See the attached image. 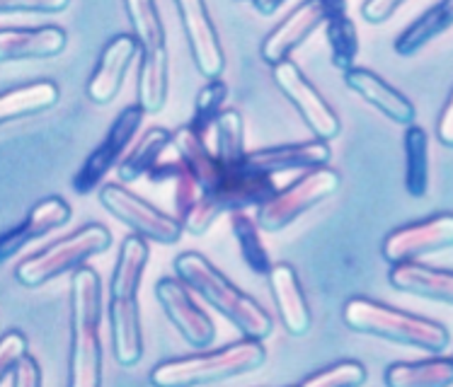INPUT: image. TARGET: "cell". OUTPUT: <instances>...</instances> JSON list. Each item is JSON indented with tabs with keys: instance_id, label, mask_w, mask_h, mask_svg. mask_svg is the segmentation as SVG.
<instances>
[{
	"instance_id": "cell-1",
	"label": "cell",
	"mask_w": 453,
	"mask_h": 387,
	"mask_svg": "<svg viewBox=\"0 0 453 387\" xmlns=\"http://www.w3.org/2000/svg\"><path fill=\"white\" fill-rule=\"evenodd\" d=\"M149 240L129 235L121 242L119 257L110 278V330L114 359L124 368L136 366L143 359V327H141L139 288L149 264Z\"/></svg>"
},
{
	"instance_id": "cell-2",
	"label": "cell",
	"mask_w": 453,
	"mask_h": 387,
	"mask_svg": "<svg viewBox=\"0 0 453 387\" xmlns=\"http://www.w3.org/2000/svg\"><path fill=\"white\" fill-rule=\"evenodd\" d=\"M175 277L192 288L203 303L223 315L228 322L252 339L265 341L274 332V320L262 305L226 278L223 271L213 267L211 262L199 252H180L175 257Z\"/></svg>"
},
{
	"instance_id": "cell-3",
	"label": "cell",
	"mask_w": 453,
	"mask_h": 387,
	"mask_svg": "<svg viewBox=\"0 0 453 387\" xmlns=\"http://www.w3.org/2000/svg\"><path fill=\"white\" fill-rule=\"evenodd\" d=\"M68 385H102V278L90 267L71 274V359Z\"/></svg>"
},
{
	"instance_id": "cell-4",
	"label": "cell",
	"mask_w": 453,
	"mask_h": 387,
	"mask_svg": "<svg viewBox=\"0 0 453 387\" xmlns=\"http://www.w3.org/2000/svg\"><path fill=\"white\" fill-rule=\"evenodd\" d=\"M265 360H267V349L262 346V341L242 337L233 344H226L223 349L163 360L150 370L149 380L157 387L209 385V383H221L252 373L262 368Z\"/></svg>"
},
{
	"instance_id": "cell-5",
	"label": "cell",
	"mask_w": 453,
	"mask_h": 387,
	"mask_svg": "<svg viewBox=\"0 0 453 387\" xmlns=\"http://www.w3.org/2000/svg\"><path fill=\"white\" fill-rule=\"evenodd\" d=\"M344 324L359 334L403 344L410 349L441 353L449 346V330L444 324L419 315L405 313L371 298H352L342 310Z\"/></svg>"
},
{
	"instance_id": "cell-6",
	"label": "cell",
	"mask_w": 453,
	"mask_h": 387,
	"mask_svg": "<svg viewBox=\"0 0 453 387\" xmlns=\"http://www.w3.org/2000/svg\"><path fill=\"white\" fill-rule=\"evenodd\" d=\"M129 12L134 37L141 47L139 104L146 114H157L165 107L170 90V61H167L165 27L156 0H124Z\"/></svg>"
},
{
	"instance_id": "cell-7",
	"label": "cell",
	"mask_w": 453,
	"mask_h": 387,
	"mask_svg": "<svg viewBox=\"0 0 453 387\" xmlns=\"http://www.w3.org/2000/svg\"><path fill=\"white\" fill-rule=\"evenodd\" d=\"M110 247L111 232L100 223H88L61 240L51 242L37 254L22 259L15 269V278L25 288H39L64 274H73L75 269L85 267L88 259L97 257Z\"/></svg>"
},
{
	"instance_id": "cell-8",
	"label": "cell",
	"mask_w": 453,
	"mask_h": 387,
	"mask_svg": "<svg viewBox=\"0 0 453 387\" xmlns=\"http://www.w3.org/2000/svg\"><path fill=\"white\" fill-rule=\"evenodd\" d=\"M340 189V175L330 167H311L296 182L279 189L267 203L257 209V223L265 232H281L298 221L305 211L330 199Z\"/></svg>"
},
{
	"instance_id": "cell-9",
	"label": "cell",
	"mask_w": 453,
	"mask_h": 387,
	"mask_svg": "<svg viewBox=\"0 0 453 387\" xmlns=\"http://www.w3.org/2000/svg\"><path fill=\"white\" fill-rule=\"evenodd\" d=\"M97 196H100L102 206L117 221L129 225L131 231L141 235V238H146V240L157 242V245H175L185 232V225L177 216L160 211L153 203L129 192L127 186L104 185Z\"/></svg>"
},
{
	"instance_id": "cell-10",
	"label": "cell",
	"mask_w": 453,
	"mask_h": 387,
	"mask_svg": "<svg viewBox=\"0 0 453 387\" xmlns=\"http://www.w3.org/2000/svg\"><path fill=\"white\" fill-rule=\"evenodd\" d=\"M272 75H274L279 90L287 95L288 102L303 117L305 126L313 131L315 139L333 140L340 136L342 124L330 107V102L318 93V87L305 78L303 71L294 61H281V64L272 65Z\"/></svg>"
},
{
	"instance_id": "cell-11",
	"label": "cell",
	"mask_w": 453,
	"mask_h": 387,
	"mask_svg": "<svg viewBox=\"0 0 453 387\" xmlns=\"http://www.w3.org/2000/svg\"><path fill=\"white\" fill-rule=\"evenodd\" d=\"M143 117H146V110L141 107L139 102L129 104V107H124L119 111V117L114 119L104 140L95 148L93 153L88 156V160L83 163V167L75 172V192L81 194V196H88V194H93L97 189V185L104 179V175L110 172L111 167L117 165V160H121V156L127 153V148L134 140V136L139 133Z\"/></svg>"
},
{
	"instance_id": "cell-12",
	"label": "cell",
	"mask_w": 453,
	"mask_h": 387,
	"mask_svg": "<svg viewBox=\"0 0 453 387\" xmlns=\"http://www.w3.org/2000/svg\"><path fill=\"white\" fill-rule=\"evenodd\" d=\"M156 300L182 339L195 349H209L216 339L213 320L196 305L192 288L180 277H165L156 284Z\"/></svg>"
},
{
	"instance_id": "cell-13",
	"label": "cell",
	"mask_w": 453,
	"mask_h": 387,
	"mask_svg": "<svg viewBox=\"0 0 453 387\" xmlns=\"http://www.w3.org/2000/svg\"><path fill=\"white\" fill-rule=\"evenodd\" d=\"M453 247V213H439L426 221L410 223L383 240V259L388 264L417 262Z\"/></svg>"
},
{
	"instance_id": "cell-14",
	"label": "cell",
	"mask_w": 453,
	"mask_h": 387,
	"mask_svg": "<svg viewBox=\"0 0 453 387\" xmlns=\"http://www.w3.org/2000/svg\"><path fill=\"white\" fill-rule=\"evenodd\" d=\"M175 8L182 19L189 51L195 58L199 73L206 80L221 78L226 68V54H223L221 39L213 27V19L206 8V0H175Z\"/></svg>"
},
{
	"instance_id": "cell-15",
	"label": "cell",
	"mask_w": 453,
	"mask_h": 387,
	"mask_svg": "<svg viewBox=\"0 0 453 387\" xmlns=\"http://www.w3.org/2000/svg\"><path fill=\"white\" fill-rule=\"evenodd\" d=\"M327 12H330V0H303L265 37L259 47L262 61L267 65L288 61V56L294 54L315 29L325 25Z\"/></svg>"
},
{
	"instance_id": "cell-16",
	"label": "cell",
	"mask_w": 453,
	"mask_h": 387,
	"mask_svg": "<svg viewBox=\"0 0 453 387\" xmlns=\"http://www.w3.org/2000/svg\"><path fill=\"white\" fill-rule=\"evenodd\" d=\"M141 54V47L136 37L131 34H117L111 37L104 49H102L97 65L88 80V97L95 104H110L119 95L124 78L129 73L134 58Z\"/></svg>"
},
{
	"instance_id": "cell-17",
	"label": "cell",
	"mask_w": 453,
	"mask_h": 387,
	"mask_svg": "<svg viewBox=\"0 0 453 387\" xmlns=\"http://www.w3.org/2000/svg\"><path fill=\"white\" fill-rule=\"evenodd\" d=\"M269 288H272V298L277 305L279 320L284 324L291 337H303L311 330V307L305 300L303 286H301V278H298L296 269L287 264V262H279L269 271Z\"/></svg>"
},
{
	"instance_id": "cell-18",
	"label": "cell",
	"mask_w": 453,
	"mask_h": 387,
	"mask_svg": "<svg viewBox=\"0 0 453 387\" xmlns=\"http://www.w3.org/2000/svg\"><path fill=\"white\" fill-rule=\"evenodd\" d=\"M333 156V150L327 146V140L313 139L303 143H288V146H272L259 148L245 156V167L277 175L287 170H311V167L327 165V160Z\"/></svg>"
},
{
	"instance_id": "cell-19",
	"label": "cell",
	"mask_w": 453,
	"mask_h": 387,
	"mask_svg": "<svg viewBox=\"0 0 453 387\" xmlns=\"http://www.w3.org/2000/svg\"><path fill=\"white\" fill-rule=\"evenodd\" d=\"M68 44L65 29L56 25L44 27H3L0 29V61H35L58 56Z\"/></svg>"
},
{
	"instance_id": "cell-20",
	"label": "cell",
	"mask_w": 453,
	"mask_h": 387,
	"mask_svg": "<svg viewBox=\"0 0 453 387\" xmlns=\"http://www.w3.org/2000/svg\"><path fill=\"white\" fill-rule=\"evenodd\" d=\"M71 206L61 199V196H49L44 201H39L37 206H32V211L27 213V218L10 228L3 240H0V257L12 259L18 254L19 249L27 247L29 242L44 238L47 232L56 231V228H64L65 223L71 221Z\"/></svg>"
},
{
	"instance_id": "cell-21",
	"label": "cell",
	"mask_w": 453,
	"mask_h": 387,
	"mask_svg": "<svg viewBox=\"0 0 453 387\" xmlns=\"http://www.w3.org/2000/svg\"><path fill=\"white\" fill-rule=\"evenodd\" d=\"M344 83L352 93L359 95L361 100H366L380 114H386L390 121H395L400 126H412V121L417 117L415 104L407 100L400 90H395L393 85L386 83L380 75H376L369 68H357L354 65L344 73Z\"/></svg>"
},
{
	"instance_id": "cell-22",
	"label": "cell",
	"mask_w": 453,
	"mask_h": 387,
	"mask_svg": "<svg viewBox=\"0 0 453 387\" xmlns=\"http://www.w3.org/2000/svg\"><path fill=\"white\" fill-rule=\"evenodd\" d=\"M388 281L400 293L453 305V271L446 269L425 267L419 262H400L390 269Z\"/></svg>"
},
{
	"instance_id": "cell-23",
	"label": "cell",
	"mask_w": 453,
	"mask_h": 387,
	"mask_svg": "<svg viewBox=\"0 0 453 387\" xmlns=\"http://www.w3.org/2000/svg\"><path fill=\"white\" fill-rule=\"evenodd\" d=\"M325 37H327L334 68H340L344 73L354 68L357 54H359V32L347 12V0H330V12L325 19Z\"/></svg>"
},
{
	"instance_id": "cell-24",
	"label": "cell",
	"mask_w": 453,
	"mask_h": 387,
	"mask_svg": "<svg viewBox=\"0 0 453 387\" xmlns=\"http://www.w3.org/2000/svg\"><path fill=\"white\" fill-rule=\"evenodd\" d=\"M390 387H449L453 385V359H426L393 363L383 373Z\"/></svg>"
},
{
	"instance_id": "cell-25",
	"label": "cell",
	"mask_w": 453,
	"mask_h": 387,
	"mask_svg": "<svg viewBox=\"0 0 453 387\" xmlns=\"http://www.w3.org/2000/svg\"><path fill=\"white\" fill-rule=\"evenodd\" d=\"M58 102V85L51 80H37V83L22 85V87H12L0 95V121L22 119L37 111L51 110Z\"/></svg>"
},
{
	"instance_id": "cell-26",
	"label": "cell",
	"mask_w": 453,
	"mask_h": 387,
	"mask_svg": "<svg viewBox=\"0 0 453 387\" xmlns=\"http://www.w3.org/2000/svg\"><path fill=\"white\" fill-rule=\"evenodd\" d=\"M453 27V0H439L434 8H429L417 18L410 27L395 39V54L398 56H415L417 51L436 39L439 34H444L446 29Z\"/></svg>"
},
{
	"instance_id": "cell-27",
	"label": "cell",
	"mask_w": 453,
	"mask_h": 387,
	"mask_svg": "<svg viewBox=\"0 0 453 387\" xmlns=\"http://www.w3.org/2000/svg\"><path fill=\"white\" fill-rule=\"evenodd\" d=\"M167 146H173V133L170 131L160 129V126H153V129L146 131L136 143V148L119 163L121 182L131 185L141 177L150 175V170L160 163V156L165 153Z\"/></svg>"
},
{
	"instance_id": "cell-28",
	"label": "cell",
	"mask_w": 453,
	"mask_h": 387,
	"mask_svg": "<svg viewBox=\"0 0 453 387\" xmlns=\"http://www.w3.org/2000/svg\"><path fill=\"white\" fill-rule=\"evenodd\" d=\"M231 218V231L233 238L238 242L241 247V254L245 259V264L257 274V277H269L272 271V257H269L267 247L262 242V228H259L257 221H252L250 216L245 211H233L228 213Z\"/></svg>"
},
{
	"instance_id": "cell-29",
	"label": "cell",
	"mask_w": 453,
	"mask_h": 387,
	"mask_svg": "<svg viewBox=\"0 0 453 387\" xmlns=\"http://www.w3.org/2000/svg\"><path fill=\"white\" fill-rule=\"evenodd\" d=\"M405 189L422 199L429 189V136L419 126H405Z\"/></svg>"
},
{
	"instance_id": "cell-30",
	"label": "cell",
	"mask_w": 453,
	"mask_h": 387,
	"mask_svg": "<svg viewBox=\"0 0 453 387\" xmlns=\"http://www.w3.org/2000/svg\"><path fill=\"white\" fill-rule=\"evenodd\" d=\"M213 133V140H209V146L216 156L221 157L228 167L245 165V136H242V119L235 110H226L213 121V126L209 129Z\"/></svg>"
},
{
	"instance_id": "cell-31",
	"label": "cell",
	"mask_w": 453,
	"mask_h": 387,
	"mask_svg": "<svg viewBox=\"0 0 453 387\" xmlns=\"http://www.w3.org/2000/svg\"><path fill=\"white\" fill-rule=\"evenodd\" d=\"M228 100V85L223 83L221 78L209 80L203 85L195 102V119L189 121L196 131H202L203 136H209V129L213 126V121L221 117L223 104Z\"/></svg>"
},
{
	"instance_id": "cell-32",
	"label": "cell",
	"mask_w": 453,
	"mask_h": 387,
	"mask_svg": "<svg viewBox=\"0 0 453 387\" xmlns=\"http://www.w3.org/2000/svg\"><path fill=\"white\" fill-rule=\"evenodd\" d=\"M366 380V368L359 360H340L327 368L318 370L313 376L301 380L303 387H354Z\"/></svg>"
},
{
	"instance_id": "cell-33",
	"label": "cell",
	"mask_w": 453,
	"mask_h": 387,
	"mask_svg": "<svg viewBox=\"0 0 453 387\" xmlns=\"http://www.w3.org/2000/svg\"><path fill=\"white\" fill-rule=\"evenodd\" d=\"M0 387H42V368L32 353H25L18 363H12L3 376Z\"/></svg>"
},
{
	"instance_id": "cell-34",
	"label": "cell",
	"mask_w": 453,
	"mask_h": 387,
	"mask_svg": "<svg viewBox=\"0 0 453 387\" xmlns=\"http://www.w3.org/2000/svg\"><path fill=\"white\" fill-rule=\"evenodd\" d=\"M71 0H0V12L10 15V12H64Z\"/></svg>"
},
{
	"instance_id": "cell-35",
	"label": "cell",
	"mask_w": 453,
	"mask_h": 387,
	"mask_svg": "<svg viewBox=\"0 0 453 387\" xmlns=\"http://www.w3.org/2000/svg\"><path fill=\"white\" fill-rule=\"evenodd\" d=\"M27 353V339L18 330H10L0 339V376Z\"/></svg>"
},
{
	"instance_id": "cell-36",
	"label": "cell",
	"mask_w": 453,
	"mask_h": 387,
	"mask_svg": "<svg viewBox=\"0 0 453 387\" xmlns=\"http://www.w3.org/2000/svg\"><path fill=\"white\" fill-rule=\"evenodd\" d=\"M403 3L405 0H366L361 5V15L371 25H383V22H388L398 12Z\"/></svg>"
},
{
	"instance_id": "cell-37",
	"label": "cell",
	"mask_w": 453,
	"mask_h": 387,
	"mask_svg": "<svg viewBox=\"0 0 453 387\" xmlns=\"http://www.w3.org/2000/svg\"><path fill=\"white\" fill-rule=\"evenodd\" d=\"M436 136H439V140H441L446 148H453V93L451 97L446 100L441 114H439V121H436Z\"/></svg>"
},
{
	"instance_id": "cell-38",
	"label": "cell",
	"mask_w": 453,
	"mask_h": 387,
	"mask_svg": "<svg viewBox=\"0 0 453 387\" xmlns=\"http://www.w3.org/2000/svg\"><path fill=\"white\" fill-rule=\"evenodd\" d=\"M252 5H255V10H257L259 15H274L287 0H250Z\"/></svg>"
}]
</instances>
